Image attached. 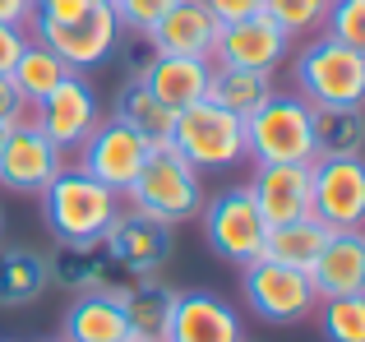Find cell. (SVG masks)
<instances>
[{"label": "cell", "instance_id": "obj_33", "mask_svg": "<svg viewBox=\"0 0 365 342\" xmlns=\"http://www.w3.org/2000/svg\"><path fill=\"white\" fill-rule=\"evenodd\" d=\"M33 120V107H28V98L14 88V79L9 74H0V125L5 130H19Z\"/></svg>", "mask_w": 365, "mask_h": 342}, {"label": "cell", "instance_id": "obj_10", "mask_svg": "<svg viewBox=\"0 0 365 342\" xmlns=\"http://www.w3.org/2000/svg\"><path fill=\"white\" fill-rule=\"evenodd\" d=\"M148 148H153V144H148L143 135H134L130 125H120L116 116H107V120H98V130H93V135L79 144L74 167H83L93 180H102L107 190L125 195V190L134 185V176H139Z\"/></svg>", "mask_w": 365, "mask_h": 342}, {"label": "cell", "instance_id": "obj_14", "mask_svg": "<svg viewBox=\"0 0 365 342\" xmlns=\"http://www.w3.org/2000/svg\"><path fill=\"white\" fill-rule=\"evenodd\" d=\"M102 245H107L111 264L130 269L134 278H148V273H158L162 264L171 259V227L153 222V217L139 213V208H120L116 222L107 227V236H102Z\"/></svg>", "mask_w": 365, "mask_h": 342}, {"label": "cell", "instance_id": "obj_5", "mask_svg": "<svg viewBox=\"0 0 365 342\" xmlns=\"http://www.w3.org/2000/svg\"><path fill=\"white\" fill-rule=\"evenodd\" d=\"M28 33H33L46 51L61 56L74 74H88V70H98V65H107L111 51H116V42H120V24H116L111 0H93L79 19H33Z\"/></svg>", "mask_w": 365, "mask_h": 342}, {"label": "cell", "instance_id": "obj_19", "mask_svg": "<svg viewBox=\"0 0 365 342\" xmlns=\"http://www.w3.org/2000/svg\"><path fill=\"white\" fill-rule=\"evenodd\" d=\"M139 79L148 83V93L167 111H185V107H195V102L208 98L213 61H204V56H153Z\"/></svg>", "mask_w": 365, "mask_h": 342}, {"label": "cell", "instance_id": "obj_25", "mask_svg": "<svg viewBox=\"0 0 365 342\" xmlns=\"http://www.w3.org/2000/svg\"><path fill=\"white\" fill-rule=\"evenodd\" d=\"M329 227L319 217H301V222H282V227H268V241H264V259H277L287 269H301L310 273L314 259L324 254L329 245Z\"/></svg>", "mask_w": 365, "mask_h": 342}, {"label": "cell", "instance_id": "obj_40", "mask_svg": "<svg viewBox=\"0 0 365 342\" xmlns=\"http://www.w3.org/2000/svg\"><path fill=\"white\" fill-rule=\"evenodd\" d=\"M130 342H139V338H130Z\"/></svg>", "mask_w": 365, "mask_h": 342}, {"label": "cell", "instance_id": "obj_36", "mask_svg": "<svg viewBox=\"0 0 365 342\" xmlns=\"http://www.w3.org/2000/svg\"><path fill=\"white\" fill-rule=\"evenodd\" d=\"M93 0H33V19H79Z\"/></svg>", "mask_w": 365, "mask_h": 342}, {"label": "cell", "instance_id": "obj_4", "mask_svg": "<svg viewBox=\"0 0 365 342\" xmlns=\"http://www.w3.org/2000/svg\"><path fill=\"white\" fill-rule=\"evenodd\" d=\"M245 157L268 162H314V107L301 93H273L259 111L245 116Z\"/></svg>", "mask_w": 365, "mask_h": 342}, {"label": "cell", "instance_id": "obj_9", "mask_svg": "<svg viewBox=\"0 0 365 342\" xmlns=\"http://www.w3.org/2000/svg\"><path fill=\"white\" fill-rule=\"evenodd\" d=\"M310 199L329 232H365V157H314Z\"/></svg>", "mask_w": 365, "mask_h": 342}, {"label": "cell", "instance_id": "obj_1", "mask_svg": "<svg viewBox=\"0 0 365 342\" xmlns=\"http://www.w3.org/2000/svg\"><path fill=\"white\" fill-rule=\"evenodd\" d=\"M120 199H130V208H139V213H148L153 222L162 227H180L190 222V217H199V208H204V176H199L195 162H185V157L176 153V144H153L148 157H143L139 176H134V185L125 190Z\"/></svg>", "mask_w": 365, "mask_h": 342}, {"label": "cell", "instance_id": "obj_21", "mask_svg": "<svg viewBox=\"0 0 365 342\" xmlns=\"http://www.w3.org/2000/svg\"><path fill=\"white\" fill-rule=\"evenodd\" d=\"M111 254L102 241H56V250L46 254V273H51L56 287L65 291H98L111 282Z\"/></svg>", "mask_w": 365, "mask_h": 342}, {"label": "cell", "instance_id": "obj_11", "mask_svg": "<svg viewBox=\"0 0 365 342\" xmlns=\"http://www.w3.org/2000/svg\"><path fill=\"white\" fill-rule=\"evenodd\" d=\"M102 107H98V93L83 74H65L61 88H51L42 102L33 107V125L51 139L61 153H79V144L98 130Z\"/></svg>", "mask_w": 365, "mask_h": 342}, {"label": "cell", "instance_id": "obj_30", "mask_svg": "<svg viewBox=\"0 0 365 342\" xmlns=\"http://www.w3.org/2000/svg\"><path fill=\"white\" fill-rule=\"evenodd\" d=\"M324 338L329 342H365V296H333L319 301Z\"/></svg>", "mask_w": 365, "mask_h": 342}, {"label": "cell", "instance_id": "obj_24", "mask_svg": "<svg viewBox=\"0 0 365 342\" xmlns=\"http://www.w3.org/2000/svg\"><path fill=\"white\" fill-rule=\"evenodd\" d=\"M273 74L264 70H236V65H213V79H208V102H217L232 116H250L273 98Z\"/></svg>", "mask_w": 365, "mask_h": 342}, {"label": "cell", "instance_id": "obj_31", "mask_svg": "<svg viewBox=\"0 0 365 342\" xmlns=\"http://www.w3.org/2000/svg\"><path fill=\"white\" fill-rule=\"evenodd\" d=\"M324 33L338 37L342 46H351V51L365 56V0H333Z\"/></svg>", "mask_w": 365, "mask_h": 342}, {"label": "cell", "instance_id": "obj_3", "mask_svg": "<svg viewBox=\"0 0 365 342\" xmlns=\"http://www.w3.org/2000/svg\"><path fill=\"white\" fill-rule=\"evenodd\" d=\"M292 79L310 107H365V56L329 33H314L296 51Z\"/></svg>", "mask_w": 365, "mask_h": 342}, {"label": "cell", "instance_id": "obj_20", "mask_svg": "<svg viewBox=\"0 0 365 342\" xmlns=\"http://www.w3.org/2000/svg\"><path fill=\"white\" fill-rule=\"evenodd\" d=\"M310 282L319 291V301L365 296V232H333L310 269Z\"/></svg>", "mask_w": 365, "mask_h": 342}, {"label": "cell", "instance_id": "obj_13", "mask_svg": "<svg viewBox=\"0 0 365 342\" xmlns=\"http://www.w3.org/2000/svg\"><path fill=\"white\" fill-rule=\"evenodd\" d=\"M61 167H65V153L33 120L5 135V148H0V185L5 190H14V195H42Z\"/></svg>", "mask_w": 365, "mask_h": 342}, {"label": "cell", "instance_id": "obj_8", "mask_svg": "<svg viewBox=\"0 0 365 342\" xmlns=\"http://www.w3.org/2000/svg\"><path fill=\"white\" fill-rule=\"evenodd\" d=\"M241 273H245L241 287H245L250 310L259 319H268V324H305L319 310V291H314L310 273L287 269L277 259H255Z\"/></svg>", "mask_w": 365, "mask_h": 342}, {"label": "cell", "instance_id": "obj_12", "mask_svg": "<svg viewBox=\"0 0 365 342\" xmlns=\"http://www.w3.org/2000/svg\"><path fill=\"white\" fill-rule=\"evenodd\" d=\"M287 51H292V37H287L268 14H250V19H236V24L217 28L213 65H236V70L273 74L277 65L287 61Z\"/></svg>", "mask_w": 365, "mask_h": 342}, {"label": "cell", "instance_id": "obj_41", "mask_svg": "<svg viewBox=\"0 0 365 342\" xmlns=\"http://www.w3.org/2000/svg\"><path fill=\"white\" fill-rule=\"evenodd\" d=\"M0 222H5V217H0Z\"/></svg>", "mask_w": 365, "mask_h": 342}, {"label": "cell", "instance_id": "obj_37", "mask_svg": "<svg viewBox=\"0 0 365 342\" xmlns=\"http://www.w3.org/2000/svg\"><path fill=\"white\" fill-rule=\"evenodd\" d=\"M0 24H33V0H0Z\"/></svg>", "mask_w": 365, "mask_h": 342}, {"label": "cell", "instance_id": "obj_39", "mask_svg": "<svg viewBox=\"0 0 365 342\" xmlns=\"http://www.w3.org/2000/svg\"><path fill=\"white\" fill-rule=\"evenodd\" d=\"M56 342H65V338H56Z\"/></svg>", "mask_w": 365, "mask_h": 342}, {"label": "cell", "instance_id": "obj_6", "mask_svg": "<svg viewBox=\"0 0 365 342\" xmlns=\"http://www.w3.org/2000/svg\"><path fill=\"white\" fill-rule=\"evenodd\" d=\"M199 217H204V241H208V250L222 254L227 264L245 269V264L264 259L268 222H264V213H259L250 185H232V190H222V195L204 199Z\"/></svg>", "mask_w": 365, "mask_h": 342}, {"label": "cell", "instance_id": "obj_18", "mask_svg": "<svg viewBox=\"0 0 365 342\" xmlns=\"http://www.w3.org/2000/svg\"><path fill=\"white\" fill-rule=\"evenodd\" d=\"M217 14L204 0H176L162 14V24L148 33V51L153 56H204L213 61V42H217Z\"/></svg>", "mask_w": 365, "mask_h": 342}, {"label": "cell", "instance_id": "obj_32", "mask_svg": "<svg viewBox=\"0 0 365 342\" xmlns=\"http://www.w3.org/2000/svg\"><path fill=\"white\" fill-rule=\"evenodd\" d=\"M171 5H176V0H111L120 33H139V37H148Z\"/></svg>", "mask_w": 365, "mask_h": 342}, {"label": "cell", "instance_id": "obj_38", "mask_svg": "<svg viewBox=\"0 0 365 342\" xmlns=\"http://www.w3.org/2000/svg\"><path fill=\"white\" fill-rule=\"evenodd\" d=\"M5 135H9V130H5V125H0V148H5Z\"/></svg>", "mask_w": 365, "mask_h": 342}, {"label": "cell", "instance_id": "obj_22", "mask_svg": "<svg viewBox=\"0 0 365 342\" xmlns=\"http://www.w3.org/2000/svg\"><path fill=\"white\" fill-rule=\"evenodd\" d=\"M176 296H180V291L167 287L158 273L130 282V291H125V319H130V338H139V342H162V338H167V324H171V310H176Z\"/></svg>", "mask_w": 365, "mask_h": 342}, {"label": "cell", "instance_id": "obj_7", "mask_svg": "<svg viewBox=\"0 0 365 342\" xmlns=\"http://www.w3.org/2000/svg\"><path fill=\"white\" fill-rule=\"evenodd\" d=\"M171 144L185 162H195L199 171H222L245 162V120L222 111L217 102H195V107L176 111V130Z\"/></svg>", "mask_w": 365, "mask_h": 342}, {"label": "cell", "instance_id": "obj_26", "mask_svg": "<svg viewBox=\"0 0 365 342\" xmlns=\"http://www.w3.org/2000/svg\"><path fill=\"white\" fill-rule=\"evenodd\" d=\"M111 116H116L120 125H130L134 135H143L148 144H171V130H176V111L162 107V102L148 93V83H143V79L125 83Z\"/></svg>", "mask_w": 365, "mask_h": 342}, {"label": "cell", "instance_id": "obj_17", "mask_svg": "<svg viewBox=\"0 0 365 342\" xmlns=\"http://www.w3.org/2000/svg\"><path fill=\"white\" fill-rule=\"evenodd\" d=\"M162 342H245L241 315L213 291H180Z\"/></svg>", "mask_w": 365, "mask_h": 342}, {"label": "cell", "instance_id": "obj_2", "mask_svg": "<svg viewBox=\"0 0 365 342\" xmlns=\"http://www.w3.org/2000/svg\"><path fill=\"white\" fill-rule=\"evenodd\" d=\"M37 199H42V217L56 241H102L107 227L116 222V213L125 208L116 190H107L102 180H93L74 162L56 171V180Z\"/></svg>", "mask_w": 365, "mask_h": 342}, {"label": "cell", "instance_id": "obj_16", "mask_svg": "<svg viewBox=\"0 0 365 342\" xmlns=\"http://www.w3.org/2000/svg\"><path fill=\"white\" fill-rule=\"evenodd\" d=\"M125 291L120 282H107L98 291H79L65 310L61 338L65 342H130V319H125Z\"/></svg>", "mask_w": 365, "mask_h": 342}, {"label": "cell", "instance_id": "obj_35", "mask_svg": "<svg viewBox=\"0 0 365 342\" xmlns=\"http://www.w3.org/2000/svg\"><path fill=\"white\" fill-rule=\"evenodd\" d=\"M208 9L217 14V24H236V19H250L264 9V0H204Z\"/></svg>", "mask_w": 365, "mask_h": 342}, {"label": "cell", "instance_id": "obj_15", "mask_svg": "<svg viewBox=\"0 0 365 342\" xmlns=\"http://www.w3.org/2000/svg\"><path fill=\"white\" fill-rule=\"evenodd\" d=\"M250 195H255V204H259V213H264L268 227L301 222V217L314 213L310 162H268V167H255V176H250Z\"/></svg>", "mask_w": 365, "mask_h": 342}, {"label": "cell", "instance_id": "obj_34", "mask_svg": "<svg viewBox=\"0 0 365 342\" xmlns=\"http://www.w3.org/2000/svg\"><path fill=\"white\" fill-rule=\"evenodd\" d=\"M28 42H33V33H28V28H19V24H0V74L14 70Z\"/></svg>", "mask_w": 365, "mask_h": 342}, {"label": "cell", "instance_id": "obj_23", "mask_svg": "<svg viewBox=\"0 0 365 342\" xmlns=\"http://www.w3.org/2000/svg\"><path fill=\"white\" fill-rule=\"evenodd\" d=\"M51 273H46V254L28 250V245H0V306L19 310L46 296Z\"/></svg>", "mask_w": 365, "mask_h": 342}, {"label": "cell", "instance_id": "obj_28", "mask_svg": "<svg viewBox=\"0 0 365 342\" xmlns=\"http://www.w3.org/2000/svg\"><path fill=\"white\" fill-rule=\"evenodd\" d=\"M65 74H74V70L33 37V42L24 46V56H19V65L9 70V79H14V88L28 98V107H37L51 88H61V83H65Z\"/></svg>", "mask_w": 365, "mask_h": 342}, {"label": "cell", "instance_id": "obj_27", "mask_svg": "<svg viewBox=\"0 0 365 342\" xmlns=\"http://www.w3.org/2000/svg\"><path fill=\"white\" fill-rule=\"evenodd\" d=\"M314 153L365 157V107H314Z\"/></svg>", "mask_w": 365, "mask_h": 342}, {"label": "cell", "instance_id": "obj_29", "mask_svg": "<svg viewBox=\"0 0 365 342\" xmlns=\"http://www.w3.org/2000/svg\"><path fill=\"white\" fill-rule=\"evenodd\" d=\"M329 5H333V0H264L259 14H268L296 42V37L324 33V24H329Z\"/></svg>", "mask_w": 365, "mask_h": 342}]
</instances>
